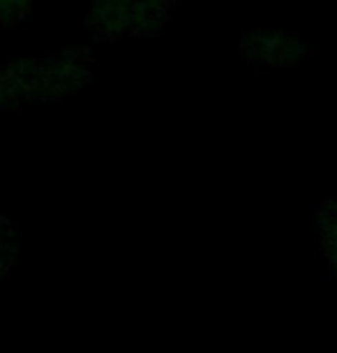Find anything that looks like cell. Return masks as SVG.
Returning <instances> with one entry per match:
<instances>
[{"label": "cell", "mask_w": 337, "mask_h": 353, "mask_svg": "<svg viewBox=\"0 0 337 353\" xmlns=\"http://www.w3.org/2000/svg\"><path fill=\"white\" fill-rule=\"evenodd\" d=\"M330 268H333L335 277H337V259H330Z\"/></svg>", "instance_id": "obj_2"}, {"label": "cell", "mask_w": 337, "mask_h": 353, "mask_svg": "<svg viewBox=\"0 0 337 353\" xmlns=\"http://www.w3.org/2000/svg\"><path fill=\"white\" fill-rule=\"evenodd\" d=\"M335 3H337V0H335Z\"/></svg>", "instance_id": "obj_3"}, {"label": "cell", "mask_w": 337, "mask_h": 353, "mask_svg": "<svg viewBox=\"0 0 337 353\" xmlns=\"http://www.w3.org/2000/svg\"><path fill=\"white\" fill-rule=\"evenodd\" d=\"M319 233L328 261L337 259V201H326L319 208Z\"/></svg>", "instance_id": "obj_1"}]
</instances>
